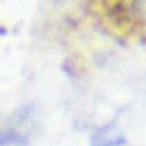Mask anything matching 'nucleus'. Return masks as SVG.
Returning <instances> with one entry per match:
<instances>
[{
	"instance_id": "f03ea898",
	"label": "nucleus",
	"mask_w": 146,
	"mask_h": 146,
	"mask_svg": "<svg viewBox=\"0 0 146 146\" xmlns=\"http://www.w3.org/2000/svg\"><path fill=\"white\" fill-rule=\"evenodd\" d=\"M116 144V137H105V135H98L94 146H114Z\"/></svg>"
},
{
	"instance_id": "f257e3e1",
	"label": "nucleus",
	"mask_w": 146,
	"mask_h": 146,
	"mask_svg": "<svg viewBox=\"0 0 146 146\" xmlns=\"http://www.w3.org/2000/svg\"><path fill=\"white\" fill-rule=\"evenodd\" d=\"M107 25L119 34H146V0H96Z\"/></svg>"
}]
</instances>
